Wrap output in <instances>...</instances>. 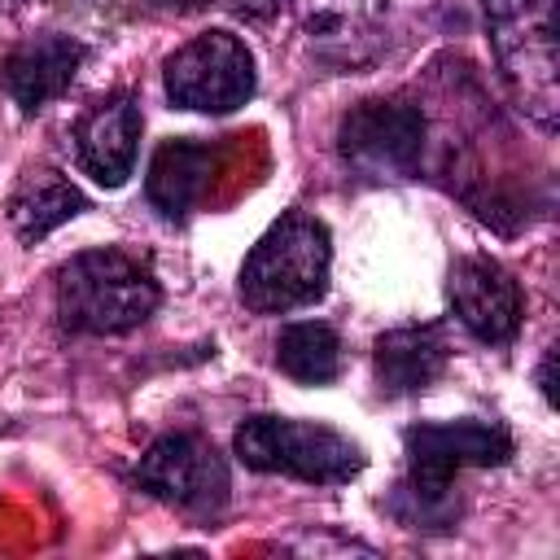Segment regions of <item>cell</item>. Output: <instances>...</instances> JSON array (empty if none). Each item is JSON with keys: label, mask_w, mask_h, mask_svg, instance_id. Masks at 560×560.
Masks as SVG:
<instances>
[{"label": "cell", "mask_w": 560, "mask_h": 560, "mask_svg": "<svg viewBox=\"0 0 560 560\" xmlns=\"http://www.w3.org/2000/svg\"><path fill=\"white\" fill-rule=\"evenodd\" d=\"M136 144H140V105L118 92V96H105L96 101L79 122H74V153H79V166L105 184V188H118L127 184L131 166H136Z\"/></svg>", "instance_id": "cell-10"}, {"label": "cell", "mask_w": 560, "mask_h": 560, "mask_svg": "<svg viewBox=\"0 0 560 560\" xmlns=\"http://www.w3.org/2000/svg\"><path fill=\"white\" fill-rule=\"evenodd\" d=\"M136 481L153 499H162V503H171L179 512H192V516H214L228 503V486H232L223 455L197 433L158 438L140 455Z\"/></svg>", "instance_id": "cell-6"}, {"label": "cell", "mask_w": 560, "mask_h": 560, "mask_svg": "<svg viewBox=\"0 0 560 560\" xmlns=\"http://www.w3.org/2000/svg\"><path fill=\"white\" fill-rule=\"evenodd\" d=\"M158 302L162 293L149 267L122 249H88L57 271V315L70 332H131L158 311Z\"/></svg>", "instance_id": "cell-2"}, {"label": "cell", "mask_w": 560, "mask_h": 560, "mask_svg": "<svg viewBox=\"0 0 560 560\" xmlns=\"http://www.w3.org/2000/svg\"><path fill=\"white\" fill-rule=\"evenodd\" d=\"M276 363L284 376L302 381V385H328L341 376V341L328 324L319 319H302L289 324L276 341Z\"/></svg>", "instance_id": "cell-15"}, {"label": "cell", "mask_w": 560, "mask_h": 560, "mask_svg": "<svg viewBox=\"0 0 560 560\" xmlns=\"http://www.w3.org/2000/svg\"><path fill=\"white\" fill-rule=\"evenodd\" d=\"M451 306L459 315V324L477 337V341H512L521 328V284L512 280V271L494 258L468 254L451 267Z\"/></svg>", "instance_id": "cell-9"}, {"label": "cell", "mask_w": 560, "mask_h": 560, "mask_svg": "<svg viewBox=\"0 0 560 560\" xmlns=\"http://www.w3.org/2000/svg\"><path fill=\"white\" fill-rule=\"evenodd\" d=\"M166 92L179 109L232 114L254 96V52L232 31H206L166 61Z\"/></svg>", "instance_id": "cell-5"}, {"label": "cell", "mask_w": 560, "mask_h": 560, "mask_svg": "<svg viewBox=\"0 0 560 560\" xmlns=\"http://www.w3.org/2000/svg\"><path fill=\"white\" fill-rule=\"evenodd\" d=\"M332 241L315 214L289 210L280 214L241 267V298L258 315H284L311 306L328 289Z\"/></svg>", "instance_id": "cell-1"}, {"label": "cell", "mask_w": 560, "mask_h": 560, "mask_svg": "<svg viewBox=\"0 0 560 560\" xmlns=\"http://www.w3.org/2000/svg\"><path fill=\"white\" fill-rule=\"evenodd\" d=\"M337 149L363 175H411L424 153V118L407 101H363L337 127Z\"/></svg>", "instance_id": "cell-8"}, {"label": "cell", "mask_w": 560, "mask_h": 560, "mask_svg": "<svg viewBox=\"0 0 560 560\" xmlns=\"http://www.w3.org/2000/svg\"><path fill=\"white\" fill-rule=\"evenodd\" d=\"M210 166H214L210 144H197V140H166V144H158V153L149 162V179H144L153 210L166 214V219H184L201 201Z\"/></svg>", "instance_id": "cell-12"}, {"label": "cell", "mask_w": 560, "mask_h": 560, "mask_svg": "<svg viewBox=\"0 0 560 560\" xmlns=\"http://www.w3.org/2000/svg\"><path fill=\"white\" fill-rule=\"evenodd\" d=\"M162 4H175V9H201V4H210V0H162Z\"/></svg>", "instance_id": "cell-16"}, {"label": "cell", "mask_w": 560, "mask_h": 560, "mask_svg": "<svg viewBox=\"0 0 560 560\" xmlns=\"http://www.w3.org/2000/svg\"><path fill=\"white\" fill-rule=\"evenodd\" d=\"M508 88L534 122L556 127V0H481Z\"/></svg>", "instance_id": "cell-3"}, {"label": "cell", "mask_w": 560, "mask_h": 560, "mask_svg": "<svg viewBox=\"0 0 560 560\" xmlns=\"http://www.w3.org/2000/svg\"><path fill=\"white\" fill-rule=\"evenodd\" d=\"M446 372V341L438 328H394L376 341V381L385 394H420Z\"/></svg>", "instance_id": "cell-13"}, {"label": "cell", "mask_w": 560, "mask_h": 560, "mask_svg": "<svg viewBox=\"0 0 560 560\" xmlns=\"http://www.w3.org/2000/svg\"><path fill=\"white\" fill-rule=\"evenodd\" d=\"M88 210V197L52 166H39V171H26L9 197V223L22 241H39L48 236L52 228L70 223L74 214Z\"/></svg>", "instance_id": "cell-14"}, {"label": "cell", "mask_w": 560, "mask_h": 560, "mask_svg": "<svg viewBox=\"0 0 560 560\" xmlns=\"http://www.w3.org/2000/svg\"><path fill=\"white\" fill-rule=\"evenodd\" d=\"M402 446H407V481L438 494H451V481L459 468H494L512 459L508 429L486 420L411 424L402 433Z\"/></svg>", "instance_id": "cell-7"}, {"label": "cell", "mask_w": 560, "mask_h": 560, "mask_svg": "<svg viewBox=\"0 0 560 560\" xmlns=\"http://www.w3.org/2000/svg\"><path fill=\"white\" fill-rule=\"evenodd\" d=\"M236 455L245 468L254 472H284L298 481H319V486H337L359 477L363 468V451L315 420H289V416H249L236 438H232Z\"/></svg>", "instance_id": "cell-4"}, {"label": "cell", "mask_w": 560, "mask_h": 560, "mask_svg": "<svg viewBox=\"0 0 560 560\" xmlns=\"http://www.w3.org/2000/svg\"><path fill=\"white\" fill-rule=\"evenodd\" d=\"M79 61H83L79 39H70V35H31L4 57V88L26 114H35L70 88Z\"/></svg>", "instance_id": "cell-11"}]
</instances>
